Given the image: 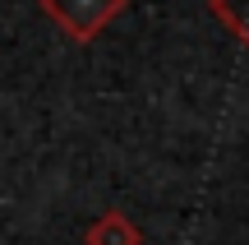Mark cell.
Returning a JSON list of instances; mask_svg holds the SVG:
<instances>
[{
    "label": "cell",
    "instance_id": "1",
    "mask_svg": "<svg viewBox=\"0 0 249 245\" xmlns=\"http://www.w3.org/2000/svg\"><path fill=\"white\" fill-rule=\"evenodd\" d=\"M37 5L70 42H92L124 14L129 0H37Z\"/></svg>",
    "mask_w": 249,
    "mask_h": 245
},
{
    "label": "cell",
    "instance_id": "2",
    "mask_svg": "<svg viewBox=\"0 0 249 245\" xmlns=\"http://www.w3.org/2000/svg\"><path fill=\"white\" fill-rule=\"evenodd\" d=\"M83 245H143V231H139V222H134L129 213L107 208V213H97V218L88 222Z\"/></svg>",
    "mask_w": 249,
    "mask_h": 245
},
{
    "label": "cell",
    "instance_id": "3",
    "mask_svg": "<svg viewBox=\"0 0 249 245\" xmlns=\"http://www.w3.org/2000/svg\"><path fill=\"white\" fill-rule=\"evenodd\" d=\"M208 9L240 46H249V0H208Z\"/></svg>",
    "mask_w": 249,
    "mask_h": 245
}]
</instances>
